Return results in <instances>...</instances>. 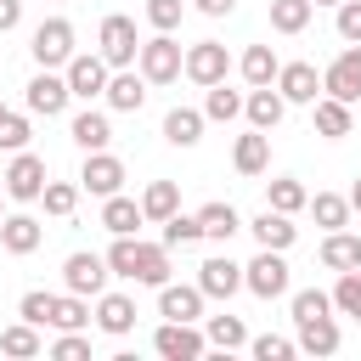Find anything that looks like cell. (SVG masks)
Listing matches in <instances>:
<instances>
[{
    "label": "cell",
    "instance_id": "27",
    "mask_svg": "<svg viewBox=\"0 0 361 361\" xmlns=\"http://www.w3.org/2000/svg\"><path fill=\"white\" fill-rule=\"evenodd\" d=\"M68 135H73V147H79V152H102V147L113 141V124H107V113H96V107H85V113H73V124H68Z\"/></svg>",
    "mask_w": 361,
    "mask_h": 361
},
{
    "label": "cell",
    "instance_id": "39",
    "mask_svg": "<svg viewBox=\"0 0 361 361\" xmlns=\"http://www.w3.org/2000/svg\"><path fill=\"white\" fill-rule=\"evenodd\" d=\"M79 180H45V192H39V203H45V214H56V220H68L73 209H79Z\"/></svg>",
    "mask_w": 361,
    "mask_h": 361
},
{
    "label": "cell",
    "instance_id": "10",
    "mask_svg": "<svg viewBox=\"0 0 361 361\" xmlns=\"http://www.w3.org/2000/svg\"><path fill=\"white\" fill-rule=\"evenodd\" d=\"M62 73H68V90H73L79 102H90V96H102V90H107L113 62H107L102 51H73V62H68Z\"/></svg>",
    "mask_w": 361,
    "mask_h": 361
},
{
    "label": "cell",
    "instance_id": "8",
    "mask_svg": "<svg viewBox=\"0 0 361 361\" xmlns=\"http://www.w3.org/2000/svg\"><path fill=\"white\" fill-rule=\"evenodd\" d=\"M152 350H158L164 361H197V355L209 350V333H203L197 322H164V327L152 333Z\"/></svg>",
    "mask_w": 361,
    "mask_h": 361
},
{
    "label": "cell",
    "instance_id": "17",
    "mask_svg": "<svg viewBox=\"0 0 361 361\" xmlns=\"http://www.w3.org/2000/svg\"><path fill=\"white\" fill-rule=\"evenodd\" d=\"M282 113H288V96H282L276 85H254V90L243 96V118H248L254 130H276Z\"/></svg>",
    "mask_w": 361,
    "mask_h": 361
},
{
    "label": "cell",
    "instance_id": "25",
    "mask_svg": "<svg viewBox=\"0 0 361 361\" xmlns=\"http://www.w3.org/2000/svg\"><path fill=\"white\" fill-rule=\"evenodd\" d=\"M316 254H322V265H327V271H355V265H361V237H355L350 226H338V231H327V237H322V248H316Z\"/></svg>",
    "mask_w": 361,
    "mask_h": 361
},
{
    "label": "cell",
    "instance_id": "37",
    "mask_svg": "<svg viewBox=\"0 0 361 361\" xmlns=\"http://www.w3.org/2000/svg\"><path fill=\"white\" fill-rule=\"evenodd\" d=\"M310 17H316L310 0H271V28H276V34H305Z\"/></svg>",
    "mask_w": 361,
    "mask_h": 361
},
{
    "label": "cell",
    "instance_id": "33",
    "mask_svg": "<svg viewBox=\"0 0 361 361\" xmlns=\"http://www.w3.org/2000/svg\"><path fill=\"white\" fill-rule=\"evenodd\" d=\"M90 322L96 316H90V299L85 293H56V322H51L56 333H90Z\"/></svg>",
    "mask_w": 361,
    "mask_h": 361
},
{
    "label": "cell",
    "instance_id": "55",
    "mask_svg": "<svg viewBox=\"0 0 361 361\" xmlns=\"http://www.w3.org/2000/svg\"><path fill=\"white\" fill-rule=\"evenodd\" d=\"M6 113H11V107H6V102H0V118H6Z\"/></svg>",
    "mask_w": 361,
    "mask_h": 361
},
{
    "label": "cell",
    "instance_id": "7",
    "mask_svg": "<svg viewBox=\"0 0 361 361\" xmlns=\"http://www.w3.org/2000/svg\"><path fill=\"white\" fill-rule=\"evenodd\" d=\"M28 51H34L39 68H68L73 62V23L68 17H45L34 28V39H28Z\"/></svg>",
    "mask_w": 361,
    "mask_h": 361
},
{
    "label": "cell",
    "instance_id": "48",
    "mask_svg": "<svg viewBox=\"0 0 361 361\" xmlns=\"http://www.w3.org/2000/svg\"><path fill=\"white\" fill-rule=\"evenodd\" d=\"M51 355L56 361H85L90 355V333H56L51 338Z\"/></svg>",
    "mask_w": 361,
    "mask_h": 361
},
{
    "label": "cell",
    "instance_id": "20",
    "mask_svg": "<svg viewBox=\"0 0 361 361\" xmlns=\"http://www.w3.org/2000/svg\"><path fill=\"white\" fill-rule=\"evenodd\" d=\"M39 243H45V226H39L34 214H6V220H0V248H6V254L23 259V254H34Z\"/></svg>",
    "mask_w": 361,
    "mask_h": 361
},
{
    "label": "cell",
    "instance_id": "11",
    "mask_svg": "<svg viewBox=\"0 0 361 361\" xmlns=\"http://www.w3.org/2000/svg\"><path fill=\"white\" fill-rule=\"evenodd\" d=\"M79 186H85L90 197H113V192H124V158H113L107 147H102V152H85V164H79Z\"/></svg>",
    "mask_w": 361,
    "mask_h": 361
},
{
    "label": "cell",
    "instance_id": "3",
    "mask_svg": "<svg viewBox=\"0 0 361 361\" xmlns=\"http://www.w3.org/2000/svg\"><path fill=\"white\" fill-rule=\"evenodd\" d=\"M243 288H248L254 299H282V293L293 288V271H288L282 248H259V254L243 265Z\"/></svg>",
    "mask_w": 361,
    "mask_h": 361
},
{
    "label": "cell",
    "instance_id": "22",
    "mask_svg": "<svg viewBox=\"0 0 361 361\" xmlns=\"http://www.w3.org/2000/svg\"><path fill=\"white\" fill-rule=\"evenodd\" d=\"M310 113H316V135H327V141H344V135L355 130V113H350V102H338V96H316Z\"/></svg>",
    "mask_w": 361,
    "mask_h": 361
},
{
    "label": "cell",
    "instance_id": "26",
    "mask_svg": "<svg viewBox=\"0 0 361 361\" xmlns=\"http://www.w3.org/2000/svg\"><path fill=\"white\" fill-rule=\"evenodd\" d=\"M203 124H209L203 107H169L164 113V141L169 147H197L203 141Z\"/></svg>",
    "mask_w": 361,
    "mask_h": 361
},
{
    "label": "cell",
    "instance_id": "35",
    "mask_svg": "<svg viewBox=\"0 0 361 361\" xmlns=\"http://www.w3.org/2000/svg\"><path fill=\"white\" fill-rule=\"evenodd\" d=\"M203 333H209V350H243L248 344L243 316H203Z\"/></svg>",
    "mask_w": 361,
    "mask_h": 361
},
{
    "label": "cell",
    "instance_id": "40",
    "mask_svg": "<svg viewBox=\"0 0 361 361\" xmlns=\"http://www.w3.org/2000/svg\"><path fill=\"white\" fill-rule=\"evenodd\" d=\"M333 310L361 322V265H355V271H338V282H333Z\"/></svg>",
    "mask_w": 361,
    "mask_h": 361
},
{
    "label": "cell",
    "instance_id": "12",
    "mask_svg": "<svg viewBox=\"0 0 361 361\" xmlns=\"http://www.w3.org/2000/svg\"><path fill=\"white\" fill-rule=\"evenodd\" d=\"M226 73H231V56H226L220 39H197V45H186V79H192V85L209 90V85H220Z\"/></svg>",
    "mask_w": 361,
    "mask_h": 361
},
{
    "label": "cell",
    "instance_id": "44",
    "mask_svg": "<svg viewBox=\"0 0 361 361\" xmlns=\"http://www.w3.org/2000/svg\"><path fill=\"white\" fill-rule=\"evenodd\" d=\"M197 237H203L197 214H180V209H175V214L164 220V243H169V248H186V243H197Z\"/></svg>",
    "mask_w": 361,
    "mask_h": 361
},
{
    "label": "cell",
    "instance_id": "14",
    "mask_svg": "<svg viewBox=\"0 0 361 361\" xmlns=\"http://www.w3.org/2000/svg\"><path fill=\"white\" fill-rule=\"evenodd\" d=\"M197 288H203L209 299H231V293L243 288V265H237L231 254H209V259L197 265Z\"/></svg>",
    "mask_w": 361,
    "mask_h": 361
},
{
    "label": "cell",
    "instance_id": "16",
    "mask_svg": "<svg viewBox=\"0 0 361 361\" xmlns=\"http://www.w3.org/2000/svg\"><path fill=\"white\" fill-rule=\"evenodd\" d=\"M107 107L113 113H141V102H147V73L141 68H113V79H107Z\"/></svg>",
    "mask_w": 361,
    "mask_h": 361
},
{
    "label": "cell",
    "instance_id": "34",
    "mask_svg": "<svg viewBox=\"0 0 361 361\" xmlns=\"http://www.w3.org/2000/svg\"><path fill=\"white\" fill-rule=\"evenodd\" d=\"M175 209H180V186H175V180H152V186L141 192V214H147V220L164 226Z\"/></svg>",
    "mask_w": 361,
    "mask_h": 361
},
{
    "label": "cell",
    "instance_id": "38",
    "mask_svg": "<svg viewBox=\"0 0 361 361\" xmlns=\"http://www.w3.org/2000/svg\"><path fill=\"white\" fill-rule=\"evenodd\" d=\"M203 118H214V124L243 118V90H226V79H220V85H209V96H203Z\"/></svg>",
    "mask_w": 361,
    "mask_h": 361
},
{
    "label": "cell",
    "instance_id": "29",
    "mask_svg": "<svg viewBox=\"0 0 361 361\" xmlns=\"http://www.w3.org/2000/svg\"><path fill=\"white\" fill-rule=\"evenodd\" d=\"M293 327H299L305 355H333L338 350V316H316V322H293Z\"/></svg>",
    "mask_w": 361,
    "mask_h": 361
},
{
    "label": "cell",
    "instance_id": "23",
    "mask_svg": "<svg viewBox=\"0 0 361 361\" xmlns=\"http://www.w3.org/2000/svg\"><path fill=\"white\" fill-rule=\"evenodd\" d=\"M102 226H107L113 237H135V226H147V214H141V197H124V192L102 197Z\"/></svg>",
    "mask_w": 361,
    "mask_h": 361
},
{
    "label": "cell",
    "instance_id": "46",
    "mask_svg": "<svg viewBox=\"0 0 361 361\" xmlns=\"http://www.w3.org/2000/svg\"><path fill=\"white\" fill-rule=\"evenodd\" d=\"M180 17H186V0H147V23H152L158 34H175Z\"/></svg>",
    "mask_w": 361,
    "mask_h": 361
},
{
    "label": "cell",
    "instance_id": "47",
    "mask_svg": "<svg viewBox=\"0 0 361 361\" xmlns=\"http://www.w3.org/2000/svg\"><path fill=\"white\" fill-rule=\"evenodd\" d=\"M135 243H141V237H113V248H107V265H113V276H124V282H135Z\"/></svg>",
    "mask_w": 361,
    "mask_h": 361
},
{
    "label": "cell",
    "instance_id": "54",
    "mask_svg": "<svg viewBox=\"0 0 361 361\" xmlns=\"http://www.w3.org/2000/svg\"><path fill=\"white\" fill-rule=\"evenodd\" d=\"M310 6H338V0H310Z\"/></svg>",
    "mask_w": 361,
    "mask_h": 361
},
{
    "label": "cell",
    "instance_id": "52",
    "mask_svg": "<svg viewBox=\"0 0 361 361\" xmlns=\"http://www.w3.org/2000/svg\"><path fill=\"white\" fill-rule=\"evenodd\" d=\"M350 209L361 214V175H355V186H350Z\"/></svg>",
    "mask_w": 361,
    "mask_h": 361
},
{
    "label": "cell",
    "instance_id": "21",
    "mask_svg": "<svg viewBox=\"0 0 361 361\" xmlns=\"http://www.w3.org/2000/svg\"><path fill=\"white\" fill-rule=\"evenodd\" d=\"M175 276V265H169V243L158 237V243H135V282L141 288H164Z\"/></svg>",
    "mask_w": 361,
    "mask_h": 361
},
{
    "label": "cell",
    "instance_id": "30",
    "mask_svg": "<svg viewBox=\"0 0 361 361\" xmlns=\"http://www.w3.org/2000/svg\"><path fill=\"white\" fill-rule=\"evenodd\" d=\"M237 73H243L248 85H276L282 62H276V51H271V45H248V51L237 56Z\"/></svg>",
    "mask_w": 361,
    "mask_h": 361
},
{
    "label": "cell",
    "instance_id": "1",
    "mask_svg": "<svg viewBox=\"0 0 361 361\" xmlns=\"http://www.w3.org/2000/svg\"><path fill=\"white\" fill-rule=\"evenodd\" d=\"M135 68L147 73V85H175V79L186 73V51H180L175 34H152V39H141Z\"/></svg>",
    "mask_w": 361,
    "mask_h": 361
},
{
    "label": "cell",
    "instance_id": "13",
    "mask_svg": "<svg viewBox=\"0 0 361 361\" xmlns=\"http://www.w3.org/2000/svg\"><path fill=\"white\" fill-rule=\"evenodd\" d=\"M203 305H209V293L197 282H164L158 288V316L164 322H203Z\"/></svg>",
    "mask_w": 361,
    "mask_h": 361
},
{
    "label": "cell",
    "instance_id": "18",
    "mask_svg": "<svg viewBox=\"0 0 361 361\" xmlns=\"http://www.w3.org/2000/svg\"><path fill=\"white\" fill-rule=\"evenodd\" d=\"M231 164H237V175H265L271 169V130H243L237 135V147H231Z\"/></svg>",
    "mask_w": 361,
    "mask_h": 361
},
{
    "label": "cell",
    "instance_id": "19",
    "mask_svg": "<svg viewBox=\"0 0 361 361\" xmlns=\"http://www.w3.org/2000/svg\"><path fill=\"white\" fill-rule=\"evenodd\" d=\"M248 231H254V243L259 248H293V237H299V226H293V214H282V209H265V214H254L248 220Z\"/></svg>",
    "mask_w": 361,
    "mask_h": 361
},
{
    "label": "cell",
    "instance_id": "9",
    "mask_svg": "<svg viewBox=\"0 0 361 361\" xmlns=\"http://www.w3.org/2000/svg\"><path fill=\"white\" fill-rule=\"evenodd\" d=\"M322 96H338V102H361V45H344L327 68H322Z\"/></svg>",
    "mask_w": 361,
    "mask_h": 361
},
{
    "label": "cell",
    "instance_id": "2",
    "mask_svg": "<svg viewBox=\"0 0 361 361\" xmlns=\"http://www.w3.org/2000/svg\"><path fill=\"white\" fill-rule=\"evenodd\" d=\"M68 102H73V90H68V73H62V68H39V73L23 85V107H28L34 118H62Z\"/></svg>",
    "mask_w": 361,
    "mask_h": 361
},
{
    "label": "cell",
    "instance_id": "42",
    "mask_svg": "<svg viewBox=\"0 0 361 361\" xmlns=\"http://www.w3.org/2000/svg\"><path fill=\"white\" fill-rule=\"evenodd\" d=\"M316 316H333V293L327 288H299L293 293V322H316Z\"/></svg>",
    "mask_w": 361,
    "mask_h": 361
},
{
    "label": "cell",
    "instance_id": "45",
    "mask_svg": "<svg viewBox=\"0 0 361 361\" xmlns=\"http://www.w3.org/2000/svg\"><path fill=\"white\" fill-rule=\"evenodd\" d=\"M28 135H34L28 113H6V118H0V152H23V147H28Z\"/></svg>",
    "mask_w": 361,
    "mask_h": 361
},
{
    "label": "cell",
    "instance_id": "15",
    "mask_svg": "<svg viewBox=\"0 0 361 361\" xmlns=\"http://www.w3.org/2000/svg\"><path fill=\"white\" fill-rule=\"evenodd\" d=\"M276 90L288 96V107H310V102L322 96V73H316L310 62H282V73H276Z\"/></svg>",
    "mask_w": 361,
    "mask_h": 361
},
{
    "label": "cell",
    "instance_id": "41",
    "mask_svg": "<svg viewBox=\"0 0 361 361\" xmlns=\"http://www.w3.org/2000/svg\"><path fill=\"white\" fill-rule=\"evenodd\" d=\"M17 316H23V322H34V327H51V322H56V293L28 288V293H23V305H17Z\"/></svg>",
    "mask_w": 361,
    "mask_h": 361
},
{
    "label": "cell",
    "instance_id": "24",
    "mask_svg": "<svg viewBox=\"0 0 361 361\" xmlns=\"http://www.w3.org/2000/svg\"><path fill=\"white\" fill-rule=\"evenodd\" d=\"M96 327L113 333V338H124L135 327V299L130 293H96Z\"/></svg>",
    "mask_w": 361,
    "mask_h": 361
},
{
    "label": "cell",
    "instance_id": "51",
    "mask_svg": "<svg viewBox=\"0 0 361 361\" xmlns=\"http://www.w3.org/2000/svg\"><path fill=\"white\" fill-rule=\"evenodd\" d=\"M192 6H197L203 17H231V11H237V0H192Z\"/></svg>",
    "mask_w": 361,
    "mask_h": 361
},
{
    "label": "cell",
    "instance_id": "49",
    "mask_svg": "<svg viewBox=\"0 0 361 361\" xmlns=\"http://www.w3.org/2000/svg\"><path fill=\"white\" fill-rule=\"evenodd\" d=\"M338 39L361 45V0H338Z\"/></svg>",
    "mask_w": 361,
    "mask_h": 361
},
{
    "label": "cell",
    "instance_id": "36",
    "mask_svg": "<svg viewBox=\"0 0 361 361\" xmlns=\"http://www.w3.org/2000/svg\"><path fill=\"white\" fill-rule=\"evenodd\" d=\"M39 350H45V338H39V327H34V322H11V327L0 333V355L28 361V355H39Z\"/></svg>",
    "mask_w": 361,
    "mask_h": 361
},
{
    "label": "cell",
    "instance_id": "32",
    "mask_svg": "<svg viewBox=\"0 0 361 361\" xmlns=\"http://www.w3.org/2000/svg\"><path fill=\"white\" fill-rule=\"evenodd\" d=\"M310 214H316V226L322 231H338V226H350V192H310Z\"/></svg>",
    "mask_w": 361,
    "mask_h": 361
},
{
    "label": "cell",
    "instance_id": "5",
    "mask_svg": "<svg viewBox=\"0 0 361 361\" xmlns=\"http://www.w3.org/2000/svg\"><path fill=\"white\" fill-rule=\"evenodd\" d=\"M0 175H6V197H11V203H39L45 180H51V175H45V158H39V152H28V147H23V152H11V164H6Z\"/></svg>",
    "mask_w": 361,
    "mask_h": 361
},
{
    "label": "cell",
    "instance_id": "31",
    "mask_svg": "<svg viewBox=\"0 0 361 361\" xmlns=\"http://www.w3.org/2000/svg\"><path fill=\"white\" fill-rule=\"evenodd\" d=\"M265 209H282V214H299V209H310V192H305V180H293V175H276V180H265Z\"/></svg>",
    "mask_w": 361,
    "mask_h": 361
},
{
    "label": "cell",
    "instance_id": "50",
    "mask_svg": "<svg viewBox=\"0 0 361 361\" xmlns=\"http://www.w3.org/2000/svg\"><path fill=\"white\" fill-rule=\"evenodd\" d=\"M23 23V0H0V34H11Z\"/></svg>",
    "mask_w": 361,
    "mask_h": 361
},
{
    "label": "cell",
    "instance_id": "53",
    "mask_svg": "<svg viewBox=\"0 0 361 361\" xmlns=\"http://www.w3.org/2000/svg\"><path fill=\"white\" fill-rule=\"evenodd\" d=\"M0 220H6V175H0Z\"/></svg>",
    "mask_w": 361,
    "mask_h": 361
},
{
    "label": "cell",
    "instance_id": "28",
    "mask_svg": "<svg viewBox=\"0 0 361 361\" xmlns=\"http://www.w3.org/2000/svg\"><path fill=\"white\" fill-rule=\"evenodd\" d=\"M197 226H203V237H209V243H231L248 220H243L231 203H220V197H214V203H203V209H197Z\"/></svg>",
    "mask_w": 361,
    "mask_h": 361
},
{
    "label": "cell",
    "instance_id": "6",
    "mask_svg": "<svg viewBox=\"0 0 361 361\" xmlns=\"http://www.w3.org/2000/svg\"><path fill=\"white\" fill-rule=\"evenodd\" d=\"M107 276H113L107 254H90V248H79V254H68V259H62V288H68V293H85V299H96V293H107Z\"/></svg>",
    "mask_w": 361,
    "mask_h": 361
},
{
    "label": "cell",
    "instance_id": "43",
    "mask_svg": "<svg viewBox=\"0 0 361 361\" xmlns=\"http://www.w3.org/2000/svg\"><path fill=\"white\" fill-rule=\"evenodd\" d=\"M248 350H254V361H293V355H299V338L259 333V338H248Z\"/></svg>",
    "mask_w": 361,
    "mask_h": 361
},
{
    "label": "cell",
    "instance_id": "4",
    "mask_svg": "<svg viewBox=\"0 0 361 361\" xmlns=\"http://www.w3.org/2000/svg\"><path fill=\"white\" fill-rule=\"evenodd\" d=\"M96 51H102L113 68H135V56H141L135 17H124V11H107V17H102V28H96Z\"/></svg>",
    "mask_w": 361,
    "mask_h": 361
}]
</instances>
